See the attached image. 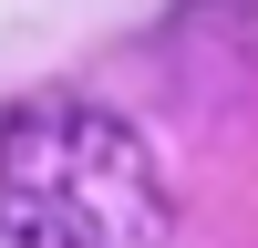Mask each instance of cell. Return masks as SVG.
<instances>
[{"label": "cell", "instance_id": "cell-1", "mask_svg": "<svg viewBox=\"0 0 258 248\" xmlns=\"http://www.w3.org/2000/svg\"><path fill=\"white\" fill-rule=\"evenodd\" d=\"M0 238L11 248H155L165 176L114 114L31 103L0 124Z\"/></svg>", "mask_w": 258, "mask_h": 248}]
</instances>
